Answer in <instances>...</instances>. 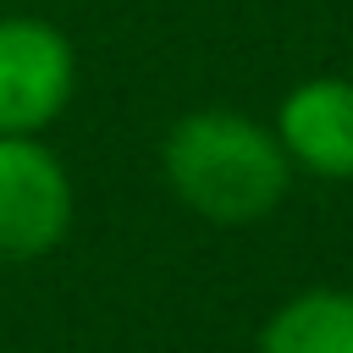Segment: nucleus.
Returning a JSON list of instances; mask_svg holds the SVG:
<instances>
[{
	"label": "nucleus",
	"mask_w": 353,
	"mask_h": 353,
	"mask_svg": "<svg viewBox=\"0 0 353 353\" xmlns=\"http://www.w3.org/2000/svg\"><path fill=\"white\" fill-rule=\"evenodd\" d=\"M160 176L182 210L215 226H254L281 210L292 188V160L276 127L232 110L199 105L182 110L160 138Z\"/></svg>",
	"instance_id": "1"
},
{
	"label": "nucleus",
	"mask_w": 353,
	"mask_h": 353,
	"mask_svg": "<svg viewBox=\"0 0 353 353\" xmlns=\"http://www.w3.org/2000/svg\"><path fill=\"white\" fill-rule=\"evenodd\" d=\"M77 215L72 171L44 138L0 132V259L28 265L66 243Z\"/></svg>",
	"instance_id": "2"
},
{
	"label": "nucleus",
	"mask_w": 353,
	"mask_h": 353,
	"mask_svg": "<svg viewBox=\"0 0 353 353\" xmlns=\"http://www.w3.org/2000/svg\"><path fill=\"white\" fill-rule=\"evenodd\" d=\"M77 94V50L50 17H0V132L44 138Z\"/></svg>",
	"instance_id": "3"
},
{
	"label": "nucleus",
	"mask_w": 353,
	"mask_h": 353,
	"mask_svg": "<svg viewBox=\"0 0 353 353\" xmlns=\"http://www.w3.org/2000/svg\"><path fill=\"white\" fill-rule=\"evenodd\" d=\"M254 353H353V287H303L281 298L265 325Z\"/></svg>",
	"instance_id": "5"
},
{
	"label": "nucleus",
	"mask_w": 353,
	"mask_h": 353,
	"mask_svg": "<svg viewBox=\"0 0 353 353\" xmlns=\"http://www.w3.org/2000/svg\"><path fill=\"white\" fill-rule=\"evenodd\" d=\"M276 138L292 160V171L353 182V77H303L276 105Z\"/></svg>",
	"instance_id": "4"
}]
</instances>
